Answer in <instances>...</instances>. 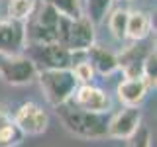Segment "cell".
<instances>
[{
    "label": "cell",
    "instance_id": "obj_16",
    "mask_svg": "<svg viewBox=\"0 0 157 147\" xmlns=\"http://www.w3.org/2000/svg\"><path fill=\"white\" fill-rule=\"evenodd\" d=\"M82 4H85V12H86L85 16L96 28L106 20V14L112 6V0H82Z\"/></svg>",
    "mask_w": 157,
    "mask_h": 147
},
{
    "label": "cell",
    "instance_id": "obj_23",
    "mask_svg": "<svg viewBox=\"0 0 157 147\" xmlns=\"http://www.w3.org/2000/svg\"><path fill=\"white\" fill-rule=\"evenodd\" d=\"M122 2H130V0H122Z\"/></svg>",
    "mask_w": 157,
    "mask_h": 147
},
{
    "label": "cell",
    "instance_id": "obj_14",
    "mask_svg": "<svg viewBox=\"0 0 157 147\" xmlns=\"http://www.w3.org/2000/svg\"><path fill=\"white\" fill-rule=\"evenodd\" d=\"M151 33V18L141 10L128 12V24H126V39L130 41H144Z\"/></svg>",
    "mask_w": 157,
    "mask_h": 147
},
{
    "label": "cell",
    "instance_id": "obj_7",
    "mask_svg": "<svg viewBox=\"0 0 157 147\" xmlns=\"http://www.w3.org/2000/svg\"><path fill=\"white\" fill-rule=\"evenodd\" d=\"M12 118L24 135H41L49 127V114L36 102H24Z\"/></svg>",
    "mask_w": 157,
    "mask_h": 147
},
{
    "label": "cell",
    "instance_id": "obj_11",
    "mask_svg": "<svg viewBox=\"0 0 157 147\" xmlns=\"http://www.w3.org/2000/svg\"><path fill=\"white\" fill-rule=\"evenodd\" d=\"M149 53V49H144L140 45V41H134L132 45H128L118 57V71H122L126 78H136L141 77V65L144 59Z\"/></svg>",
    "mask_w": 157,
    "mask_h": 147
},
{
    "label": "cell",
    "instance_id": "obj_15",
    "mask_svg": "<svg viewBox=\"0 0 157 147\" xmlns=\"http://www.w3.org/2000/svg\"><path fill=\"white\" fill-rule=\"evenodd\" d=\"M24 139V134L16 126L12 114L0 108V147H16Z\"/></svg>",
    "mask_w": 157,
    "mask_h": 147
},
{
    "label": "cell",
    "instance_id": "obj_22",
    "mask_svg": "<svg viewBox=\"0 0 157 147\" xmlns=\"http://www.w3.org/2000/svg\"><path fill=\"white\" fill-rule=\"evenodd\" d=\"M128 147H151V131L141 124L136 134L128 139Z\"/></svg>",
    "mask_w": 157,
    "mask_h": 147
},
{
    "label": "cell",
    "instance_id": "obj_19",
    "mask_svg": "<svg viewBox=\"0 0 157 147\" xmlns=\"http://www.w3.org/2000/svg\"><path fill=\"white\" fill-rule=\"evenodd\" d=\"M33 6H36V0H8L6 18L16 20V22H26Z\"/></svg>",
    "mask_w": 157,
    "mask_h": 147
},
{
    "label": "cell",
    "instance_id": "obj_5",
    "mask_svg": "<svg viewBox=\"0 0 157 147\" xmlns=\"http://www.w3.org/2000/svg\"><path fill=\"white\" fill-rule=\"evenodd\" d=\"M24 51L36 63V67L43 69H71L78 61L81 53H73L59 43H28Z\"/></svg>",
    "mask_w": 157,
    "mask_h": 147
},
{
    "label": "cell",
    "instance_id": "obj_2",
    "mask_svg": "<svg viewBox=\"0 0 157 147\" xmlns=\"http://www.w3.org/2000/svg\"><path fill=\"white\" fill-rule=\"evenodd\" d=\"M61 14L55 12L41 0H36L32 14L24 22L26 29V45L28 43H57Z\"/></svg>",
    "mask_w": 157,
    "mask_h": 147
},
{
    "label": "cell",
    "instance_id": "obj_3",
    "mask_svg": "<svg viewBox=\"0 0 157 147\" xmlns=\"http://www.w3.org/2000/svg\"><path fill=\"white\" fill-rule=\"evenodd\" d=\"M37 81L45 100L53 108L69 102L78 86L71 69H41L37 71Z\"/></svg>",
    "mask_w": 157,
    "mask_h": 147
},
{
    "label": "cell",
    "instance_id": "obj_4",
    "mask_svg": "<svg viewBox=\"0 0 157 147\" xmlns=\"http://www.w3.org/2000/svg\"><path fill=\"white\" fill-rule=\"evenodd\" d=\"M94 26L86 16L81 18H65L61 16V24H59V39L57 43L63 45L65 49L73 53H85L88 47L94 43L96 33Z\"/></svg>",
    "mask_w": 157,
    "mask_h": 147
},
{
    "label": "cell",
    "instance_id": "obj_21",
    "mask_svg": "<svg viewBox=\"0 0 157 147\" xmlns=\"http://www.w3.org/2000/svg\"><path fill=\"white\" fill-rule=\"evenodd\" d=\"M71 71H73V75H75V78L78 81V85H86V82H90L92 77H94V71H92V67L88 65L85 55H82V59H78L75 65L71 67Z\"/></svg>",
    "mask_w": 157,
    "mask_h": 147
},
{
    "label": "cell",
    "instance_id": "obj_13",
    "mask_svg": "<svg viewBox=\"0 0 157 147\" xmlns=\"http://www.w3.org/2000/svg\"><path fill=\"white\" fill-rule=\"evenodd\" d=\"M147 92H149V88H147L145 81L141 77L124 78L116 88L118 100H120L122 104L124 106H137V108H140V104L145 100Z\"/></svg>",
    "mask_w": 157,
    "mask_h": 147
},
{
    "label": "cell",
    "instance_id": "obj_6",
    "mask_svg": "<svg viewBox=\"0 0 157 147\" xmlns=\"http://www.w3.org/2000/svg\"><path fill=\"white\" fill-rule=\"evenodd\" d=\"M36 63L28 55H8L0 57V78L12 86H24L37 78Z\"/></svg>",
    "mask_w": 157,
    "mask_h": 147
},
{
    "label": "cell",
    "instance_id": "obj_12",
    "mask_svg": "<svg viewBox=\"0 0 157 147\" xmlns=\"http://www.w3.org/2000/svg\"><path fill=\"white\" fill-rule=\"evenodd\" d=\"M85 59L88 61V65L92 67V71L98 73V75H102V77H108V75H112V73L118 71L116 53H112L110 49H106L102 45H96V43H92L85 51Z\"/></svg>",
    "mask_w": 157,
    "mask_h": 147
},
{
    "label": "cell",
    "instance_id": "obj_20",
    "mask_svg": "<svg viewBox=\"0 0 157 147\" xmlns=\"http://www.w3.org/2000/svg\"><path fill=\"white\" fill-rule=\"evenodd\" d=\"M141 78L145 81L147 88H153L155 90V85H157V51H155V45L153 49H149V53L145 55L144 59V65H141Z\"/></svg>",
    "mask_w": 157,
    "mask_h": 147
},
{
    "label": "cell",
    "instance_id": "obj_18",
    "mask_svg": "<svg viewBox=\"0 0 157 147\" xmlns=\"http://www.w3.org/2000/svg\"><path fill=\"white\" fill-rule=\"evenodd\" d=\"M128 12L126 8H116L114 12L108 16V29H110L112 37L118 41L126 39V24H128Z\"/></svg>",
    "mask_w": 157,
    "mask_h": 147
},
{
    "label": "cell",
    "instance_id": "obj_10",
    "mask_svg": "<svg viewBox=\"0 0 157 147\" xmlns=\"http://www.w3.org/2000/svg\"><path fill=\"white\" fill-rule=\"evenodd\" d=\"M26 49V29L24 22L0 18V57L20 55Z\"/></svg>",
    "mask_w": 157,
    "mask_h": 147
},
{
    "label": "cell",
    "instance_id": "obj_9",
    "mask_svg": "<svg viewBox=\"0 0 157 147\" xmlns=\"http://www.w3.org/2000/svg\"><path fill=\"white\" fill-rule=\"evenodd\" d=\"M69 102H73L75 106L82 108V110L98 112V114H110V108H112L110 96H108L102 88L94 86L92 82L78 85L75 94H73V98Z\"/></svg>",
    "mask_w": 157,
    "mask_h": 147
},
{
    "label": "cell",
    "instance_id": "obj_1",
    "mask_svg": "<svg viewBox=\"0 0 157 147\" xmlns=\"http://www.w3.org/2000/svg\"><path fill=\"white\" fill-rule=\"evenodd\" d=\"M57 116L61 120L63 127L71 135L81 137V139H102L106 137L108 127V114H98V112H88L75 106L73 102L55 106Z\"/></svg>",
    "mask_w": 157,
    "mask_h": 147
},
{
    "label": "cell",
    "instance_id": "obj_8",
    "mask_svg": "<svg viewBox=\"0 0 157 147\" xmlns=\"http://www.w3.org/2000/svg\"><path fill=\"white\" fill-rule=\"evenodd\" d=\"M141 126V110L137 106H124L120 112L108 118L106 137L128 141Z\"/></svg>",
    "mask_w": 157,
    "mask_h": 147
},
{
    "label": "cell",
    "instance_id": "obj_17",
    "mask_svg": "<svg viewBox=\"0 0 157 147\" xmlns=\"http://www.w3.org/2000/svg\"><path fill=\"white\" fill-rule=\"evenodd\" d=\"M47 6H51L55 12H59L65 18H81L82 14V0H41Z\"/></svg>",
    "mask_w": 157,
    "mask_h": 147
}]
</instances>
